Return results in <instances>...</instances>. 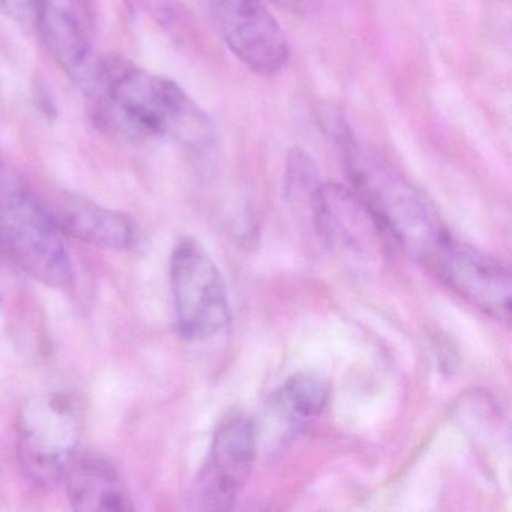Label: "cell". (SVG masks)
<instances>
[{
  "label": "cell",
  "instance_id": "cell-12",
  "mask_svg": "<svg viewBox=\"0 0 512 512\" xmlns=\"http://www.w3.org/2000/svg\"><path fill=\"white\" fill-rule=\"evenodd\" d=\"M49 212L61 233L85 244L116 251L133 247V223L121 212L76 196L61 197Z\"/></svg>",
  "mask_w": 512,
  "mask_h": 512
},
{
  "label": "cell",
  "instance_id": "cell-8",
  "mask_svg": "<svg viewBox=\"0 0 512 512\" xmlns=\"http://www.w3.org/2000/svg\"><path fill=\"white\" fill-rule=\"evenodd\" d=\"M431 272L473 307L494 319H509L511 275L493 257L454 238Z\"/></svg>",
  "mask_w": 512,
  "mask_h": 512
},
{
  "label": "cell",
  "instance_id": "cell-9",
  "mask_svg": "<svg viewBox=\"0 0 512 512\" xmlns=\"http://www.w3.org/2000/svg\"><path fill=\"white\" fill-rule=\"evenodd\" d=\"M310 203L319 235L332 247L361 253L374 242L389 239L353 188L320 184Z\"/></svg>",
  "mask_w": 512,
  "mask_h": 512
},
{
  "label": "cell",
  "instance_id": "cell-5",
  "mask_svg": "<svg viewBox=\"0 0 512 512\" xmlns=\"http://www.w3.org/2000/svg\"><path fill=\"white\" fill-rule=\"evenodd\" d=\"M170 283L179 334L208 340L230 322L226 284L214 260L193 239L176 245L170 260Z\"/></svg>",
  "mask_w": 512,
  "mask_h": 512
},
{
  "label": "cell",
  "instance_id": "cell-4",
  "mask_svg": "<svg viewBox=\"0 0 512 512\" xmlns=\"http://www.w3.org/2000/svg\"><path fill=\"white\" fill-rule=\"evenodd\" d=\"M80 409L71 395H34L17 416V458L25 478L37 488L62 482L77 455Z\"/></svg>",
  "mask_w": 512,
  "mask_h": 512
},
{
  "label": "cell",
  "instance_id": "cell-16",
  "mask_svg": "<svg viewBox=\"0 0 512 512\" xmlns=\"http://www.w3.org/2000/svg\"><path fill=\"white\" fill-rule=\"evenodd\" d=\"M37 104L40 107L41 112L46 113L47 116H50V113L55 112V106H53L52 97H50L49 92L46 89H40L37 94Z\"/></svg>",
  "mask_w": 512,
  "mask_h": 512
},
{
  "label": "cell",
  "instance_id": "cell-11",
  "mask_svg": "<svg viewBox=\"0 0 512 512\" xmlns=\"http://www.w3.org/2000/svg\"><path fill=\"white\" fill-rule=\"evenodd\" d=\"M71 508L76 511H133L134 503L121 473L103 455H76L64 479Z\"/></svg>",
  "mask_w": 512,
  "mask_h": 512
},
{
  "label": "cell",
  "instance_id": "cell-6",
  "mask_svg": "<svg viewBox=\"0 0 512 512\" xmlns=\"http://www.w3.org/2000/svg\"><path fill=\"white\" fill-rule=\"evenodd\" d=\"M259 431L241 413L227 416L212 436L205 464L193 485L194 508L229 511L244 490L256 461Z\"/></svg>",
  "mask_w": 512,
  "mask_h": 512
},
{
  "label": "cell",
  "instance_id": "cell-3",
  "mask_svg": "<svg viewBox=\"0 0 512 512\" xmlns=\"http://www.w3.org/2000/svg\"><path fill=\"white\" fill-rule=\"evenodd\" d=\"M0 248L37 281L71 286L73 263L49 208L0 160Z\"/></svg>",
  "mask_w": 512,
  "mask_h": 512
},
{
  "label": "cell",
  "instance_id": "cell-7",
  "mask_svg": "<svg viewBox=\"0 0 512 512\" xmlns=\"http://www.w3.org/2000/svg\"><path fill=\"white\" fill-rule=\"evenodd\" d=\"M212 19L233 55L259 76H274L289 61V44L260 0H208Z\"/></svg>",
  "mask_w": 512,
  "mask_h": 512
},
{
  "label": "cell",
  "instance_id": "cell-2",
  "mask_svg": "<svg viewBox=\"0 0 512 512\" xmlns=\"http://www.w3.org/2000/svg\"><path fill=\"white\" fill-rule=\"evenodd\" d=\"M335 137L353 190L383 232L431 271L454 239L433 203L385 158L361 145L346 125L338 127Z\"/></svg>",
  "mask_w": 512,
  "mask_h": 512
},
{
  "label": "cell",
  "instance_id": "cell-10",
  "mask_svg": "<svg viewBox=\"0 0 512 512\" xmlns=\"http://www.w3.org/2000/svg\"><path fill=\"white\" fill-rule=\"evenodd\" d=\"M35 22L65 73L74 82L92 88L100 61H94L91 44L73 11L58 0H38Z\"/></svg>",
  "mask_w": 512,
  "mask_h": 512
},
{
  "label": "cell",
  "instance_id": "cell-1",
  "mask_svg": "<svg viewBox=\"0 0 512 512\" xmlns=\"http://www.w3.org/2000/svg\"><path fill=\"white\" fill-rule=\"evenodd\" d=\"M92 89L103 122L124 134L172 137L196 151L214 145V125L181 86L121 56L98 62Z\"/></svg>",
  "mask_w": 512,
  "mask_h": 512
},
{
  "label": "cell",
  "instance_id": "cell-14",
  "mask_svg": "<svg viewBox=\"0 0 512 512\" xmlns=\"http://www.w3.org/2000/svg\"><path fill=\"white\" fill-rule=\"evenodd\" d=\"M38 0H0V11L17 22L35 20Z\"/></svg>",
  "mask_w": 512,
  "mask_h": 512
},
{
  "label": "cell",
  "instance_id": "cell-15",
  "mask_svg": "<svg viewBox=\"0 0 512 512\" xmlns=\"http://www.w3.org/2000/svg\"><path fill=\"white\" fill-rule=\"evenodd\" d=\"M281 8L293 16H313L322 7L323 0H275Z\"/></svg>",
  "mask_w": 512,
  "mask_h": 512
},
{
  "label": "cell",
  "instance_id": "cell-13",
  "mask_svg": "<svg viewBox=\"0 0 512 512\" xmlns=\"http://www.w3.org/2000/svg\"><path fill=\"white\" fill-rule=\"evenodd\" d=\"M328 403V388L310 374H296L272 394L268 425L278 440H290L310 425Z\"/></svg>",
  "mask_w": 512,
  "mask_h": 512
}]
</instances>
